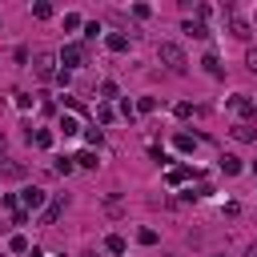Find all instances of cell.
<instances>
[{
    "instance_id": "obj_1",
    "label": "cell",
    "mask_w": 257,
    "mask_h": 257,
    "mask_svg": "<svg viewBox=\"0 0 257 257\" xmlns=\"http://www.w3.org/2000/svg\"><path fill=\"white\" fill-rule=\"evenodd\" d=\"M157 56H161V64H165L169 72H177V76H181V72H185V64H189V60H185V52H181V44H161V48H157Z\"/></svg>"
},
{
    "instance_id": "obj_2",
    "label": "cell",
    "mask_w": 257,
    "mask_h": 257,
    "mask_svg": "<svg viewBox=\"0 0 257 257\" xmlns=\"http://www.w3.org/2000/svg\"><path fill=\"white\" fill-rule=\"evenodd\" d=\"M32 68H36V76L40 80H56V52H36V60H32Z\"/></svg>"
},
{
    "instance_id": "obj_3",
    "label": "cell",
    "mask_w": 257,
    "mask_h": 257,
    "mask_svg": "<svg viewBox=\"0 0 257 257\" xmlns=\"http://www.w3.org/2000/svg\"><path fill=\"white\" fill-rule=\"evenodd\" d=\"M20 201H24V213H28V209L48 205V193H44V189H36V185H28V189H20Z\"/></svg>"
},
{
    "instance_id": "obj_4",
    "label": "cell",
    "mask_w": 257,
    "mask_h": 257,
    "mask_svg": "<svg viewBox=\"0 0 257 257\" xmlns=\"http://www.w3.org/2000/svg\"><path fill=\"white\" fill-rule=\"evenodd\" d=\"M60 60H64V72H68V68H76V64L84 60V48H80V44H64V52H60Z\"/></svg>"
},
{
    "instance_id": "obj_5",
    "label": "cell",
    "mask_w": 257,
    "mask_h": 257,
    "mask_svg": "<svg viewBox=\"0 0 257 257\" xmlns=\"http://www.w3.org/2000/svg\"><path fill=\"white\" fill-rule=\"evenodd\" d=\"M60 213H64V197H52V201L44 205V213H40V225H52Z\"/></svg>"
},
{
    "instance_id": "obj_6",
    "label": "cell",
    "mask_w": 257,
    "mask_h": 257,
    "mask_svg": "<svg viewBox=\"0 0 257 257\" xmlns=\"http://www.w3.org/2000/svg\"><path fill=\"white\" fill-rule=\"evenodd\" d=\"M229 108H233V112H241V116H253V112H257V104H253L249 96H233V100H229Z\"/></svg>"
},
{
    "instance_id": "obj_7",
    "label": "cell",
    "mask_w": 257,
    "mask_h": 257,
    "mask_svg": "<svg viewBox=\"0 0 257 257\" xmlns=\"http://www.w3.org/2000/svg\"><path fill=\"white\" fill-rule=\"evenodd\" d=\"M221 169H225V177H237V173H241V157H233V153H221Z\"/></svg>"
},
{
    "instance_id": "obj_8",
    "label": "cell",
    "mask_w": 257,
    "mask_h": 257,
    "mask_svg": "<svg viewBox=\"0 0 257 257\" xmlns=\"http://www.w3.org/2000/svg\"><path fill=\"white\" fill-rule=\"evenodd\" d=\"M233 137H237V141H245V145H249V141H257L253 124H245V120H237V124H233Z\"/></svg>"
},
{
    "instance_id": "obj_9",
    "label": "cell",
    "mask_w": 257,
    "mask_h": 257,
    "mask_svg": "<svg viewBox=\"0 0 257 257\" xmlns=\"http://www.w3.org/2000/svg\"><path fill=\"white\" fill-rule=\"evenodd\" d=\"M185 32H189V36H197V40H205V36H209V28H205L201 20H185Z\"/></svg>"
},
{
    "instance_id": "obj_10",
    "label": "cell",
    "mask_w": 257,
    "mask_h": 257,
    "mask_svg": "<svg viewBox=\"0 0 257 257\" xmlns=\"http://www.w3.org/2000/svg\"><path fill=\"white\" fill-rule=\"evenodd\" d=\"M28 141H32L36 149H48V145H52V133H44V128H40V133H32V128H28Z\"/></svg>"
},
{
    "instance_id": "obj_11",
    "label": "cell",
    "mask_w": 257,
    "mask_h": 257,
    "mask_svg": "<svg viewBox=\"0 0 257 257\" xmlns=\"http://www.w3.org/2000/svg\"><path fill=\"white\" fill-rule=\"evenodd\" d=\"M229 32H233V36H237V40H245V36H249V24H245V20H237V16H233V20H229Z\"/></svg>"
},
{
    "instance_id": "obj_12",
    "label": "cell",
    "mask_w": 257,
    "mask_h": 257,
    "mask_svg": "<svg viewBox=\"0 0 257 257\" xmlns=\"http://www.w3.org/2000/svg\"><path fill=\"white\" fill-rule=\"evenodd\" d=\"M108 48H112V52H128V36L112 32V36H108Z\"/></svg>"
},
{
    "instance_id": "obj_13",
    "label": "cell",
    "mask_w": 257,
    "mask_h": 257,
    "mask_svg": "<svg viewBox=\"0 0 257 257\" xmlns=\"http://www.w3.org/2000/svg\"><path fill=\"white\" fill-rule=\"evenodd\" d=\"M201 64H205V72H209V76H221V72H225V68H221V60H217L213 52H209V56H205Z\"/></svg>"
},
{
    "instance_id": "obj_14",
    "label": "cell",
    "mask_w": 257,
    "mask_h": 257,
    "mask_svg": "<svg viewBox=\"0 0 257 257\" xmlns=\"http://www.w3.org/2000/svg\"><path fill=\"white\" fill-rule=\"evenodd\" d=\"M177 149H181V153H193V149H197V137H189V133H177Z\"/></svg>"
},
{
    "instance_id": "obj_15",
    "label": "cell",
    "mask_w": 257,
    "mask_h": 257,
    "mask_svg": "<svg viewBox=\"0 0 257 257\" xmlns=\"http://www.w3.org/2000/svg\"><path fill=\"white\" fill-rule=\"evenodd\" d=\"M60 133H64V137H76V133H80L76 116H64V120H60Z\"/></svg>"
},
{
    "instance_id": "obj_16",
    "label": "cell",
    "mask_w": 257,
    "mask_h": 257,
    "mask_svg": "<svg viewBox=\"0 0 257 257\" xmlns=\"http://www.w3.org/2000/svg\"><path fill=\"white\" fill-rule=\"evenodd\" d=\"M80 169H96V153H80V157H72Z\"/></svg>"
},
{
    "instance_id": "obj_17",
    "label": "cell",
    "mask_w": 257,
    "mask_h": 257,
    "mask_svg": "<svg viewBox=\"0 0 257 257\" xmlns=\"http://www.w3.org/2000/svg\"><path fill=\"white\" fill-rule=\"evenodd\" d=\"M193 177V169H169V181L173 185H181V181H189Z\"/></svg>"
},
{
    "instance_id": "obj_18",
    "label": "cell",
    "mask_w": 257,
    "mask_h": 257,
    "mask_svg": "<svg viewBox=\"0 0 257 257\" xmlns=\"http://www.w3.org/2000/svg\"><path fill=\"white\" fill-rule=\"evenodd\" d=\"M104 249H108V253H124V237H116V233H112V237L104 241Z\"/></svg>"
},
{
    "instance_id": "obj_19",
    "label": "cell",
    "mask_w": 257,
    "mask_h": 257,
    "mask_svg": "<svg viewBox=\"0 0 257 257\" xmlns=\"http://www.w3.org/2000/svg\"><path fill=\"white\" fill-rule=\"evenodd\" d=\"M32 16H36V20H48V16H52V4H32Z\"/></svg>"
},
{
    "instance_id": "obj_20",
    "label": "cell",
    "mask_w": 257,
    "mask_h": 257,
    "mask_svg": "<svg viewBox=\"0 0 257 257\" xmlns=\"http://www.w3.org/2000/svg\"><path fill=\"white\" fill-rule=\"evenodd\" d=\"M153 108H157L153 96H141V100H137V112H153Z\"/></svg>"
},
{
    "instance_id": "obj_21",
    "label": "cell",
    "mask_w": 257,
    "mask_h": 257,
    "mask_svg": "<svg viewBox=\"0 0 257 257\" xmlns=\"http://www.w3.org/2000/svg\"><path fill=\"white\" fill-rule=\"evenodd\" d=\"M56 173L68 177V173H72V157H60V161H56Z\"/></svg>"
},
{
    "instance_id": "obj_22",
    "label": "cell",
    "mask_w": 257,
    "mask_h": 257,
    "mask_svg": "<svg viewBox=\"0 0 257 257\" xmlns=\"http://www.w3.org/2000/svg\"><path fill=\"white\" fill-rule=\"evenodd\" d=\"M137 241H141V245H157V233H153V229H141Z\"/></svg>"
},
{
    "instance_id": "obj_23",
    "label": "cell",
    "mask_w": 257,
    "mask_h": 257,
    "mask_svg": "<svg viewBox=\"0 0 257 257\" xmlns=\"http://www.w3.org/2000/svg\"><path fill=\"white\" fill-rule=\"evenodd\" d=\"M96 120H100V124H108V120H112V108H108V104H104V108H96Z\"/></svg>"
},
{
    "instance_id": "obj_24",
    "label": "cell",
    "mask_w": 257,
    "mask_h": 257,
    "mask_svg": "<svg viewBox=\"0 0 257 257\" xmlns=\"http://www.w3.org/2000/svg\"><path fill=\"white\" fill-rule=\"evenodd\" d=\"M12 253H28V241L24 237H12Z\"/></svg>"
},
{
    "instance_id": "obj_25",
    "label": "cell",
    "mask_w": 257,
    "mask_h": 257,
    "mask_svg": "<svg viewBox=\"0 0 257 257\" xmlns=\"http://www.w3.org/2000/svg\"><path fill=\"white\" fill-rule=\"evenodd\" d=\"M245 64H249V72H257V48H249V56H245Z\"/></svg>"
},
{
    "instance_id": "obj_26",
    "label": "cell",
    "mask_w": 257,
    "mask_h": 257,
    "mask_svg": "<svg viewBox=\"0 0 257 257\" xmlns=\"http://www.w3.org/2000/svg\"><path fill=\"white\" fill-rule=\"evenodd\" d=\"M245 257H257V241H253V245H249V249H245Z\"/></svg>"
},
{
    "instance_id": "obj_27",
    "label": "cell",
    "mask_w": 257,
    "mask_h": 257,
    "mask_svg": "<svg viewBox=\"0 0 257 257\" xmlns=\"http://www.w3.org/2000/svg\"><path fill=\"white\" fill-rule=\"evenodd\" d=\"M4 145H8V141H4V133H0V153H4Z\"/></svg>"
},
{
    "instance_id": "obj_28",
    "label": "cell",
    "mask_w": 257,
    "mask_h": 257,
    "mask_svg": "<svg viewBox=\"0 0 257 257\" xmlns=\"http://www.w3.org/2000/svg\"><path fill=\"white\" fill-rule=\"evenodd\" d=\"M80 257H96V253H80Z\"/></svg>"
},
{
    "instance_id": "obj_29",
    "label": "cell",
    "mask_w": 257,
    "mask_h": 257,
    "mask_svg": "<svg viewBox=\"0 0 257 257\" xmlns=\"http://www.w3.org/2000/svg\"><path fill=\"white\" fill-rule=\"evenodd\" d=\"M253 173H257V165H253Z\"/></svg>"
}]
</instances>
